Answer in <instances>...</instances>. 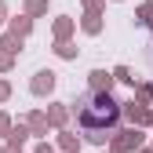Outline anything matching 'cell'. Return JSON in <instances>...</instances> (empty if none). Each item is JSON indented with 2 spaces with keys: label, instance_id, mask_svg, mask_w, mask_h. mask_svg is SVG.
Instances as JSON below:
<instances>
[{
  "label": "cell",
  "instance_id": "obj_12",
  "mask_svg": "<svg viewBox=\"0 0 153 153\" xmlns=\"http://www.w3.org/2000/svg\"><path fill=\"white\" fill-rule=\"evenodd\" d=\"M0 48H4L7 55H18V51H22V36H15V33H4V40H0Z\"/></svg>",
  "mask_w": 153,
  "mask_h": 153
},
{
  "label": "cell",
  "instance_id": "obj_2",
  "mask_svg": "<svg viewBox=\"0 0 153 153\" xmlns=\"http://www.w3.org/2000/svg\"><path fill=\"white\" fill-rule=\"evenodd\" d=\"M139 146H142V131L139 128H128V131L113 135V153H135Z\"/></svg>",
  "mask_w": 153,
  "mask_h": 153
},
{
  "label": "cell",
  "instance_id": "obj_24",
  "mask_svg": "<svg viewBox=\"0 0 153 153\" xmlns=\"http://www.w3.org/2000/svg\"><path fill=\"white\" fill-rule=\"evenodd\" d=\"M0 153H18V149H11V146H4V149H0Z\"/></svg>",
  "mask_w": 153,
  "mask_h": 153
},
{
  "label": "cell",
  "instance_id": "obj_1",
  "mask_svg": "<svg viewBox=\"0 0 153 153\" xmlns=\"http://www.w3.org/2000/svg\"><path fill=\"white\" fill-rule=\"evenodd\" d=\"M73 109H76V120H80V128L88 131V139L95 146H102L106 131H113L120 120V102H113V95H99V91L84 95Z\"/></svg>",
  "mask_w": 153,
  "mask_h": 153
},
{
  "label": "cell",
  "instance_id": "obj_15",
  "mask_svg": "<svg viewBox=\"0 0 153 153\" xmlns=\"http://www.w3.org/2000/svg\"><path fill=\"white\" fill-rule=\"evenodd\" d=\"M109 76H113V80H120V84H135V76H131V69H128V66H117Z\"/></svg>",
  "mask_w": 153,
  "mask_h": 153
},
{
  "label": "cell",
  "instance_id": "obj_5",
  "mask_svg": "<svg viewBox=\"0 0 153 153\" xmlns=\"http://www.w3.org/2000/svg\"><path fill=\"white\" fill-rule=\"evenodd\" d=\"M88 76H91V91H99V95H109V88H113V76H109L106 69H91Z\"/></svg>",
  "mask_w": 153,
  "mask_h": 153
},
{
  "label": "cell",
  "instance_id": "obj_20",
  "mask_svg": "<svg viewBox=\"0 0 153 153\" xmlns=\"http://www.w3.org/2000/svg\"><path fill=\"white\" fill-rule=\"evenodd\" d=\"M7 99H11V84H7V80H0V102H7Z\"/></svg>",
  "mask_w": 153,
  "mask_h": 153
},
{
  "label": "cell",
  "instance_id": "obj_8",
  "mask_svg": "<svg viewBox=\"0 0 153 153\" xmlns=\"http://www.w3.org/2000/svg\"><path fill=\"white\" fill-rule=\"evenodd\" d=\"M7 33H15V36H29V33H33V18H26V15H15Z\"/></svg>",
  "mask_w": 153,
  "mask_h": 153
},
{
  "label": "cell",
  "instance_id": "obj_11",
  "mask_svg": "<svg viewBox=\"0 0 153 153\" xmlns=\"http://www.w3.org/2000/svg\"><path fill=\"white\" fill-rule=\"evenodd\" d=\"M29 139V128H22V124H18V128H11V135H7V142H11V149H22V142Z\"/></svg>",
  "mask_w": 153,
  "mask_h": 153
},
{
  "label": "cell",
  "instance_id": "obj_3",
  "mask_svg": "<svg viewBox=\"0 0 153 153\" xmlns=\"http://www.w3.org/2000/svg\"><path fill=\"white\" fill-rule=\"evenodd\" d=\"M120 113H124V117H128L131 124H135V128H142V124H153V113H149L142 102H135V99H131V102H124V106H120Z\"/></svg>",
  "mask_w": 153,
  "mask_h": 153
},
{
  "label": "cell",
  "instance_id": "obj_6",
  "mask_svg": "<svg viewBox=\"0 0 153 153\" xmlns=\"http://www.w3.org/2000/svg\"><path fill=\"white\" fill-rule=\"evenodd\" d=\"M44 117H48V124H51V128H62V124H66V117H69V109H66L62 102H55V106H48Z\"/></svg>",
  "mask_w": 153,
  "mask_h": 153
},
{
  "label": "cell",
  "instance_id": "obj_7",
  "mask_svg": "<svg viewBox=\"0 0 153 153\" xmlns=\"http://www.w3.org/2000/svg\"><path fill=\"white\" fill-rule=\"evenodd\" d=\"M69 33H73V18H55V40L59 44H69Z\"/></svg>",
  "mask_w": 153,
  "mask_h": 153
},
{
  "label": "cell",
  "instance_id": "obj_4",
  "mask_svg": "<svg viewBox=\"0 0 153 153\" xmlns=\"http://www.w3.org/2000/svg\"><path fill=\"white\" fill-rule=\"evenodd\" d=\"M55 84H59V76H55L51 69H40V73H36L33 80H29V91L44 99V95H51V91H55Z\"/></svg>",
  "mask_w": 153,
  "mask_h": 153
},
{
  "label": "cell",
  "instance_id": "obj_14",
  "mask_svg": "<svg viewBox=\"0 0 153 153\" xmlns=\"http://www.w3.org/2000/svg\"><path fill=\"white\" fill-rule=\"evenodd\" d=\"M48 11V0H26V18H36Z\"/></svg>",
  "mask_w": 153,
  "mask_h": 153
},
{
  "label": "cell",
  "instance_id": "obj_10",
  "mask_svg": "<svg viewBox=\"0 0 153 153\" xmlns=\"http://www.w3.org/2000/svg\"><path fill=\"white\" fill-rule=\"evenodd\" d=\"M59 146H62L66 153H80V139L69 135V131H59Z\"/></svg>",
  "mask_w": 153,
  "mask_h": 153
},
{
  "label": "cell",
  "instance_id": "obj_18",
  "mask_svg": "<svg viewBox=\"0 0 153 153\" xmlns=\"http://www.w3.org/2000/svg\"><path fill=\"white\" fill-rule=\"evenodd\" d=\"M11 66H15V55H7L0 48V73H11Z\"/></svg>",
  "mask_w": 153,
  "mask_h": 153
},
{
  "label": "cell",
  "instance_id": "obj_13",
  "mask_svg": "<svg viewBox=\"0 0 153 153\" xmlns=\"http://www.w3.org/2000/svg\"><path fill=\"white\" fill-rule=\"evenodd\" d=\"M80 26H84V33L99 36V33H102V18H99V15H84V22H80Z\"/></svg>",
  "mask_w": 153,
  "mask_h": 153
},
{
  "label": "cell",
  "instance_id": "obj_17",
  "mask_svg": "<svg viewBox=\"0 0 153 153\" xmlns=\"http://www.w3.org/2000/svg\"><path fill=\"white\" fill-rule=\"evenodd\" d=\"M55 55L59 59H76V48L73 44H55Z\"/></svg>",
  "mask_w": 153,
  "mask_h": 153
},
{
  "label": "cell",
  "instance_id": "obj_23",
  "mask_svg": "<svg viewBox=\"0 0 153 153\" xmlns=\"http://www.w3.org/2000/svg\"><path fill=\"white\" fill-rule=\"evenodd\" d=\"M4 18H7V7H4V4H0V22H4Z\"/></svg>",
  "mask_w": 153,
  "mask_h": 153
},
{
  "label": "cell",
  "instance_id": "obj_22",
  "mask_svg": "<svg viewBox=\"0 0 153 153\" xmlns=\"http://www.w3.org/2000/svg\"><path fill=\"white\" fill-rule=\"evenodd\" d=\"M36 153H55V146H51V142H40V146H36Z\"/></svg>",
  "mask_w": 153,
  "mask_h": 153
},
{
  "label": "cell",
  "instance_id": "obj_16",
  "mask_svg": "<svg viewBox=\"0 0 153 153\" xmlns=\"http://www.w3.org/2000/svg\"><path fill=\"white\" fill-rule=\"evenodd\" d=\"M149 99H153V84H139V91H135V102H142V106H146Z\"/></svg>",
  "mask_w": 153,
  "mask_h": 153
},
{
  "label": "cell",
  "instance_id": "obj_21",
  "mask_svg": "<svg viewBox=\"0 0 153 153\" xmlns=\"http://www.w3.org/2000/svg\"><path fill=\"white\" fill-rule=\"evenodd\" d=\"M88 4V15H99V7H102V0H84Z\"/></svg>",
  "mask_w": 153,
  "mask_h": 153
},
{
  "label": "cell",
  "instance_id": "obj_9",
  "mask_svg": "<svg viewBox=\"0 0 153 153\" xmlns=\"http://www.w3.org/2000/svg\"><path fill=\"white\" fill-rule=\"evenodd\" d=\"M26 128H29V135H48V117L44 113H29Z\"/></svg>",
  "mask_w": 153,
  "mask_h": 153
},
{
  "label": "cell",
  "instance_id": "obj_25",
  "mask_svg": "<svg viewBox=\"0 0 153 153\" xmlns=\"http://www.w3.org/2000/svg\"><path fill=\"white\" fill-rule=\"evenodd\" d=\"M135 153H149V149H135Z\"/></svg>",
  "mask_w": 153,
  "mask_h": 153
},
{
  "label": "cell",
  "instance_id": "obj_19",
  "mask_svg": "<svg viewBox=\"0 0 153 153\" xmlns=\"http://www.w3.org/2000/svg\"><path fill=\"white\" fill-rule=\"evenodd\" d=\"M0 135H11V117L7 113H0Z\"/></svg>",
  "mask_w": 153,
  "mask_h": 153
}]
</instances>
